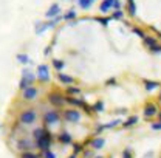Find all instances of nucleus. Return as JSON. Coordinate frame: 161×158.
Wrapping results in <instances>:
<instances>
[{
  "instance_id": "nucleus-25",
  "label": "nucleus",
  "mask_w": 161,
  "mask_h": 158,
  "mask_svg": "<svg viewBox=\"0 0 161 158\" xmlns=\"http://www.w3.org/2000/svg\"><path fill=\"white\" fill-rule=\"evenodd\" d=\"M115 84H116L115 79H108V81H107V85H115Z\"/></svg>"
},
{
  "instance_id": "nucleus-8",
  "label": "nucleus",
  "mask_w": 161,
  "mask_h": 158,
  "mask_svg": "<svg viewBox=\"0 0 161 158\" xmlns=\"http://www.w3.org/2000/svg\"><path fill=\"white\" fill-rule=\"evenodd\" d=\"M157 113H158V109H157L155 104H147V105L144 107V116L150 118V116H153V115H157Z\"/></svg>"
},
{
  "instance_id": "nucleus-24",
  "label": "nucleus",
  "mask_w": 161,
  "mask_h": 158,
  "mask_svg": "<svg viewBox=\"0 0 161 158\" xmlns=\"http://www.w3.org/2000/svg\"><path fill=\"white\" fill-rule=\"evenodd\" d=\"M102 107H104V102L102 101H98V104H95V110H102Z\"/></svg>"
},
{
  "instance_id": "nucleus-11",
  "label": "nucleus",
  "mask_w": 161,
  "mask_h": 158,
  "mask_svg": "<svg viewBox=\"0 0 161 158\" xmlns=\"http://www.w3.org/2000/svg\"><path fill=\"white\" fill-rule=\"evenodd\" d=\"M142 40H144V45H146V47H149V50H150L152 47H155V45H157V39H155V37H149V36H146Z\"/></svg>"
},
{
  "instance_id": "nucleus-10",
  "label": "nucleus",
  "mask_w": 161,
  "mask_h": 158,
  "mask_svg": "<svg viewBox=\"0 0 161 158\" xmlns=\"http://www.w3.org/2000/svg\"><path fill=\"white\" fill-rule=\"evenodd\" d=\"M58 79H59V82L62 84H73L75 82V79L71 78V76H68V75H65V73H58Z\"/></svg>"
},
{
  "instance_id": "nucleus-13",
  "label": "nucleus",
  "mask_w": 161,
  "mask_h": 158,
  "mask_svg": "<svg viewBox=\"0 0 161 158\" xmlns=\"http://www.w3.org/2000/svg\"><path fill=\"white\" fill-rule=\"evenodd\" d=\"M93 2H95V0H78L79 6L80 8H84V9H88V8L93 5Z\"/></svg>"
},
{
  "instance_id": "nucleus-20",
  "label": "nucleus",
  "mask_w": 161,
  "mask_h": 158,
  "mask_svg": "<svg viewBox=\"0 0 161 158\" xmlns=\"http://www.w3.org/2000/svg\"><path fill=\"white\" fill-rule=\"evenodd\" d=\"M132 31H133V33H135V34H138V36H140V37H142V39H144V37H146V34H144V33H142V31H141L140 28H136V26H133V28H132Z\"/></svg>"
},
{
  "instance_id": "nucleus-9",
  "label": "nucleus",
  "mask_w": 161,
  "mask_h": 158,
  "mask_svg": "<svg viewBox=\"0 0 161 158\" xmlns=\"http://www.w3.org/2000/svg\"><path fill=\"white\" fill-rule=\"evenodd\" d=\"M118 0H102V3L99 5V9L102 13H107L110 8H113L115 6V3H116Z\"/></svg>"
},
{
  "instance_id": "nucleus-2",
  "label": "nucleus",
  "mask_w": 161,
  "mask_h": 158,
  "mask_svg": "<svg viewBox=\"0 0 161 158\" xmlns=\"http://www.w3.org/2000/svg\"><path fill=\"white\" fill-rule=\"evenodd\" d=\"M48 101L53 104V105H56V107H59L62 105L64 102H65V96L59 93V92H51L50 95H48Z\"/></svg>"
},
{
  "instance_id": "nucleus-17",
  "label": "nucleus",
  "mask_w": 161,
  "mask_h": 158,
  "mask_svg": "<svg viewBox=\"0 0 161 158\" xmlns=\"http://www.w3.org/2000/svg\"><path fill=\"white\" fill-rule=\"evenodd\" d=\"M64 19L65 20H70V19H76V11L75 9H70L65 16H64Z\"/></svg>"
},
{
  "instance_id": "nucleus-6",
  "label": "nucleus",
  "mask_w": 161,
  "mask_h": 158,
  "mask_svg": "<svg viewBox=\"0 0 161 158\" xmlns=\"http://www.w3.org/2000/svg\"><path fill=\"white\" fill-rule=\"evenodd\" d=\"M36 96H37V88H36V87L30 85L26 90H23V99H26V101H33Z\"/></svg>"
},
{
  "instance_id": "nucleus-18",
  "label": "nucleus",
  "mask_w": 161,
  "mask_h": 158,
  "mask_svg": "<svg viewBox=\"0 0 161 158\" xmlns=\"http://www.w3.org/2000/svg\"><path fill=\"white\" fill-rule=\"evenodd\" d=\"M67 92H68V95H78L80 90L78 88V87H68V88H67Z\"/></svg>"
},
{
  "instance_id": "nucleus-27",
  "label": "nucleus",
  "mask_w": 161,
  "mask_h": 158,
  "mask_svg": "<svg viewBox=\"0 0 161 158\" xmlns=\"http://www.w3.org/2000/svg\"><path fill=\"white\" fill-rule=\"evenodd\" d=\"M160 101H161V95H160Z\"/></svg>"
},
{
  "instance_id": "nucleus-26",
  "label": "nucleus",
  "mask_w": 161,
  "mask_h": 158,
  "mask_svg": "<svg viewBox=\"0 0 161 158\" xmlns=\"http://www.w3.org/2000/svg\"><path fill=\"white\" fill-rule=\"evenodd\" d=\"M130 2H135V0H127V3H130Z\"/></svg>"
},
{
  "instance_id": "nucleus-3",
  "label": "nucleus",
  "mask_w": 161,
  "mask_h": 158,
  "mask_svg": "<svg viewBox=\"0 0 161 158\" xmlns=\"http://www.w3.org/2000/svg\"><path fill=\"white\" fill-rule=\"evenodd\" d=\"M37 79L42 81V82L50 79V71H48V65L47 64H40L37 67Z\"/></svg>"
},
{
  "instance_id": "nucleus-19",
  "label": "nucleus",
  "mask_w": 161,
  "mask_h": 158,
  "mask_svg": "<svg viewBox=\"0 0 161 158\" xmlns=\"http://www.w3.org/2000/svg\"><path fill=\"white\" fill-rule=\"evenodd\" d=\"M102 144H104V139H102V138H96L95 141H93V146H95L96 149H99Z\"/></svg>"
},
{
  "instance_id": "nucleus-1",
  "label": "nucleus",
  "mask_w": 161,
  "mask_h": 158,
  "mask_svg": "<svg viewBox=\"0 0 161 158\" xmlns=\"http://www.w3.org/2000/svg\"><path fill=\"white\" fill-rule=\"evenodd\" d=\"M36 116H37L36 110L34 109H28V110L20 113V121H22V124H31V122H34Z\"/></svg>"
},
{
  "instance_id": "nucleus-7",
  "label": "nucleus",
  "mask_w": 161,
  "mask_h": 158,
  "mask_svg": "<svg viewBox=\"0 0 161 158\" xmlns=\"http://www.w3.org/2000/svg\"><path fill=\"white\" fill-rule=\"evenodd\" d=\"M60 13V6L59 3H53L48 9H47V13H45V16L47 17H58V14Z\"/></svg>"
},
{
  "instance_id": "nucleus-14",
  "label": "nucleus",
  "mask_w": 161,
  "mask_h": 158,
  "mask_svg": "<svg viewBox=\"0 0 161 158\" xmlns=\"http://www.w3.org/2000/svg\"><path fill=\"white\" fill-rule=\"evenodd\" d=\"M127 8H129V14H130L132 17H135V16H136V5H135V2L127 3Z\"/></svg>"
},
{
  "instance_id": "nucleus-15",
  "label": "nucleus",
  "mask_w": 161,
  "mask_h": 158,
  "mask_svg": "<svg viewBox=\"0 0 161 158\" xmlns=\"http://www.w3.org/2000/svg\"><path fill=\"white\" fill-rule=\"evenodd\" d=\"M64 60H60V59H53V67L58 70V73H59V70H62L64 68Z\"/></svg>"
},
{
  "instance_id": "nucleus-12",
  "label": "nucleus",
  "mask_w": 161,
  "mask_h": 158,
  "mask_svg": "<svg viewBox=\"0 0 161 158\" xmlns=\"http://www.w3.org/2000/svg\"><path fill=\"white\" fill-rule=\"evenodd\" d=\"M144 85H146V90H153V88L160 87V84H158V82H155V81H149V79H146V81H144Z\"/></svg>"
},
{
  "instance_id": "nucleus-23",
  "label": "nucleus",
  "mask_w": 161,
  "mask_h": 158,
  "mask_svg": "<svg viewBox=\"0 0 161 158\" xmlns=\"http://www.w3.org/2000/svg\"><path fill=\"white\" fill-rule=\"evenodd\" d=\"M150 51H152V53H161V45L157 43L155 47H152V48H150Z\"/></svg>"
},
{
  "instance_id": "nucleus-16",
  "label": "nucleus",
  "mask_w": 161,
  "mask_h": 158,
  "mask_svg": "<svg viewBox=\"0 0 161 158\" xmlns=\"http://www.w3.org/2000/svg\"><path fill=\"white\" fill-rule=\"evenodd\" d=\"M17 60H19L20 64H28V62H30V58H28L26 54L20 53V54H17Z\"/></svg>"
},
{
  "instance_id": "nucleus-5",
  "label": "nucleus",
  "mask_w": 161,
  "mask_h": 158,
  "mask_svg": "<svg viewBox=\"0 0 161 158\" xmlns=\"http://www.w3.org/2000/svg\"><path fill=\"white\" fill-rule=\"evenodd\" d=\"M64 116L67 121H71V122H78L80 119V113L78 110H75V109H71V110H65L64 112Z\"/></svg>"
},
{
  "instance_id": "nucleus-4",
  "label": "nucleus",
  "mask_w": 161,
  "mask_h": 158,
  "mask_svg": "<svg viewBox=\"0 0 161 158\" xmlns=\"http://www.w3.org/2000/svg\"><path fill=\"white\" fill-rule=\"evenodd\" d=\"M58 119H59V112L58 110H48L43 115V122L45 124H51V122H54Z\"/></svg>"
},
{
  "instance_id": "nucleus-21",
  "label": "nucleus",
  "mask_w": 161,
  "mask_h": 158,
  "mask_svg": "<svg viewBox=\"0 0 161 158\" xmlns=\"http://www.w3.org/2000/svg\"><path fill=\"white\" fill-rule=\"evenodd\" d=\"M112 17H113V19H122V17H124V13H122L121 9H118V11H115V13H113V16H112Z\"/></svg>"
},
{
  "instance_id": "nucleus-22",
  "label": "nucleus",
  "mask_w": 161,
  "mask_h": 158,
  "mask_svg": "<svg viewBox=\"0 0 161 158\" xmlns=\"http://www.w3.org/2000/svg\"><path fill=\"white\" fill-rule=\"evenodd\" d=\"M96 20H98L99 23H102V25L105 26V25H107V23L110 22V17H96Z\"/></svg>"
}]
</instances>
